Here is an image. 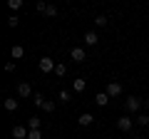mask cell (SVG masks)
<instances>
[{
  "instance_id": "1",
  "label": "cell",
  "mask_w": 149,
  "mask_h": 139,
  "mask_svg": "<svg viewBox=\"0 0 149 139\" xmlns=\"http://www.w3.org/2000/svg\"><path fill=\"white\" fill-rule=\"evenodd\" d=\"M124 107H127V112H139V109L144 107V102L139 99V97H129V99H127V104H124Z\"/></svg>"
},
{
  "instance_id": "2",
  "label": "cell",
  "mask_w": 149,
  "mask_h": 139,
  "mask_svg": "<svg viewBox=\"0 0 149 139\" xmlns=\"http://www.w3.org/2000/svg\"><path fill=\"white\" fill-rule=\"evenodd\" d=\"M40 70H42V72H55V67H57V65H55V60L52 57H40Z\"/></svg>"
},
{
  "instance_id": "3",
  "label": "cell",
  "mask_w": 149,
  "mask_h": 139,
  "mask_svg": "<svg viewBox=\"0 0 149 139\" xmlns=\"http://www.w3.org/2000/svg\"><path fill=\"white\" fill-rule=\"evenodd\" d=\"M104 92L109 95V99H114V97H119V95H122V85H119V82H109Z\"/></svg>"
},
{
  "instance_id": "4",
  "label": "cell",
  "mask_w": 149,
  "mask_h": 139,
  "mask_svg": "<svg viewBox=\"0 0 149 139\" xmlns=\"http://www.w3.org/2000/svg\"><path fill=\"white\" fill-rule=\"evenodd\" d=\"M70 55H72V60H74V62H85V60H87L85 47H72V52H70Z\"/></svg>"
},
{
  "instance_id": "5",
  "label": "cell",
  "mask_w": 149,
  "mask_h": 139,
  "mask_svg": "<svg viewBox=\"0 0 149 139\" xmlns=\"http://www.w3.org/2000/svg\"><path fill=\"white\" fill-rule=\"evenodd\" d=\"M132 124H134L132 117H119V119H117V127L122 129V132H129V129H132Z\"/></svg>"
},
{
  "instance_id": "6",
  "label": "cell",
  "mask_w": 149,
  "mask_h": 139,
  "mask_svg": "<svg viewBox=\"0 0 149 139\" xmlns=\"http://www.w3.org/2000/svg\"><path fill=\"white\" fill-rule=\"evenodd\" d=\"M27 134H30V129H25V127H13V137L15 139H27Z\"/></svg>"
},
{
  "instance_id": "7",
  "label": "cell",
  "mask_w": 149,
  "mask_h": 139,
  "mask_svg": "<svg viewBox=\"0 0 149 139\" xmlns=\"http://www.w3.org/2000/svg\"><path fill=\"white\" fill-rule=\"evenodd\" d=\"M97 42H100V38H97V32H87V35H85V45H87V47H95Z\"/></svg>"
},
{
  "instance_id": "8",
  "label": "cell",
  "mask_w": 149,
  "mask_h": 139,
  "mask_svg": "<svg viewBox=\"0 0 149 139\" xmlns=\"http://www.w3.org/2000/svg\"><path fill=\"white\" fill-rule=\"evenodd\" d=\"M95 102L100 107H107V104H109V95H107V92H100V95H95Z\"/></svg>"
},
{
  "instance_id": "9",
  "label": "cell",
  "mask_w": 149,
  "mask_h": 139,
  "mask_svg": "<svg viewBox=\"0 0 149 139\" xmlns=\"http://www.w3.org/2000/svg\"><path fill=\"white\" fill-rule=\"evenodd\" d=\"M17 95H20V97H32V87L27 85V82H22V85L17 87Z\"/></svg>"
},
{
  "instance_id": "10",
  "label": "cell",
  "mask_w": 149,
  "mask_h": 139,
  "mask_svg": "<svg viewBox=\"0 0 149 139\" xmlns=\"http://www.w3.org/2000/svg\"><path fill=\"white\" fill-rule=\"evenodd\" d=\"M77 122H80V124H82V127H90V124H92V122H95V117H92V114H90V112H85V114H80V119H77Z\"/></svg>"
},
{
  "instance_id": "11",
  "label": "cell",
  "mask_w": 149,
  "mask_h": 139,
  "mask_svg": "<svg viewBox=\"0 0 149 139\" xmlns=\"http://www.w3.org/2000/svg\"><path fill=\"white\" fill-rule=\"evenodd\" d=\"M10 55H13V60H20L22 55H25V47H22V45H13Z\"/></svg>"
},
{
  "instance_id": "12",
  "label": "cell",
  "mask_w": 149,
  "mask_h": 139,
  "mask_svg": "<svg viewBox=\"0 0 149 139\" xmlns=\"http://www.w3.org/2000/svg\"><path fill=\"white\" fill-rule=\"evenodd\" d=\"M3 104H5V109H8V112H15V109H17V99H15V97H8V99L3 102Z\"/></svg>"
},
{
  "instance_id": "13",
  "label": "cell",
  "mask_w": 149,
  "mask_h": 139,
  "mask_svg": "<svg viewBox=\"0 0 149 139\" xmlns=\"http://www.w3.org/2000/svg\"><path fill=\"white\" fill-rule=\"evenodd\" d=\"M70 99H72V92H67V90H62V92L57 95V102H62V104H67Z\"/></svg>"
},
{
  "instance_id": "14",
  "label": "cell",
  "mask_w": 149,
  "mask_h": 139,
  "mask_svg": "<svg viewBox=\"0 0 149 139\" xmlns=\"http://www.w3.org/2000/svg\"><path fill=\"white\" fill-rule=\"evenodd\" d=\"M55 75H57V77H65V75H67V65L57 62V67H55Z\"/></svg>"
},
{
  "instance_id": "15",
  "label": "cell",
  "mask_w": 149,
  "mask_h": 139,
  "mask_svg": "<svg viewBox=\"0 0 149 139\" xmlns=\"http://www.w3.org/2000/svg\"><path fill=\"white\" fill-rule=\"evenodd\" d=\"M32 102H35V107H42V104H45V97L40 95V92H35V95H32Z\"/></svg>"
},
{
  "instance_id": "16",
  "label": "cell",
  "mask_w": 149,
  "mask_h": 139,
  "mask_svg": "<svg viewBox=\"0 0 149 139\" xmlns=\"http://www.w3.org/2000/svg\"><path fill=\"white\" fill-rule=\"evenodd\" d=\"M87 87V80H74V92H85Z\"/></svg>"
},
{
  "instance_id": "17",
  "label": "cell",
  "mask_w": 149,
  "mask_h": 139,
  "mask_svg": "<svg viewBox=\"0 0 149 139\" xmlns=\"http://www.w3.org/2000/svg\"><path fill=\"white\" fill-rule=\"evenodd\" d=\"M137 124H139V127H149V114H139V117H137Z\"/></svg>"
},
{
  "instance_id": "18",
  "label": "cell",
  "mask_w": 149,
  "mask_h": 139,
  "mask_svg": "<svg viewBox=\"0 0 149 139\" xmlns=\"http://www.w3.org/2000/svg\"><path fill=\"white\" fill-rule=\"evenodd\" d=\"M8 8H10V10H20V8H22V0H8Z\"/></svg>"
},
{
  "instance_id": "19",
  "label": "cell",
  "mask_w": 149,
  "mask_h": 139,
  "mask_svg": "<svg viewBox=\"0 0 149 139\" xmlns=\"http://www.w3.org/2000/svg\"><path fill=\"white\" fill-rule=\"evenodd\" d=\"M27 127H30V129H40V119H37V117H30V119H27Z\"/></svg>"
},
{
  "instance_id": "20",
  "label": "cell",
  "mask_w": 149,
  "mask_h": 139,
  "mask_svg": "<svg viewBox=\"0 0 149 139\" xmlns=\"http://www.w3.org/2000/svg\"><path fill=\"white\" fill-rule=\"evenodd\" d=\"M42 109H45V112H55V102H52V99H45Z\"/></svg>"
},
{
  "instance_id": "21",
  "label": "cell",
  "mask_w": 149,
  "mask_h": 139,
  "mask_svg": "<svg viewBox=\"0 0 149 139\" xmlns=\"http://www.w3.org/2000/svg\"><path fill=\"white\" fill-rule=\"evenodd\" d=\"M95 25H97V27H104V25H107V17H104V15H97V17H95Z\"/></svg>"
},
{
  "instance_id": "22",
  "label": "cell",
  "mask_w": 149,
  "mask_h": 139,
  "mask_svg": "<svg viewBox=\"0 0 149 139\" xmlns=\"http://www.w3.org/2000/svg\"><path fill=\"white\" fill-rule=\"evenodd\" d=\"M27 139H42V134H40V129H30V134H27Z\"/></svg>"
},
{
  "instance_id": "23",
  "label": "cell",
  "mask_w": 149,
  "mask_h": 139,
  "mask_svg": "<svg viewBox=\"0 0 149 139\" xmlns=\"http://www.w3.org/2000/svg\"><path fill=\"white\" fill-rule=\"evenodd\" d=\"M45 15L55 17V15H57V8H55V5H47V8H45Z\"/></svg>"
},
{
  "instance_id": "24",
  "label": "cell",
  "mask_w": 149,
  "mask_h": 139,
  "mask_svg": "<svg viewBox=\"0 0 149 139\" xmlns=\"http://www.w3.org/2000/svg\"><path fill=\"white\" fill-rule=\"evenodd\" d=\"M17 22H20V20H17V15H10V17H8V25H10V27H17Z\"/></svg>"
},
{
  "instance_id": "25",
  "label": "cell",
  "mask_w": 149,
  "mask_h": 139,
  "mask_svg": "<svg viewBox=\"0 0 149 139\" xmlns=\"http://www.w3.org/2000/svg\"><path fill=\"white\" fill-rule=\"evenodd\" d=\"M35 8H37V10H40V13H45V8H47V5H45L42 0H40V3H35Z\"/></svg>"
},
{
  "instance_id": "26",
  "label": "cell",
  "mask_w": 149,
  "mask_h": 139,
  "mask_svg": "<svg viewBox=\"0 0 149 139\" xmlns=\"http://www.w3.org/2000/svg\"><path fill=\"white\" fill-rule=\"evenodd\" d=\"M5 72H15V62H8L5 65Z\"/></svg>"
},
{
  "instance_id": "27",
  "label": "cell",
  "mask_w": 149,
  "mask_h": 139,
  "mask_svg": "<svg viewBox=\"0 0 149 139\" xmlns=\"http://www.w3.org/2000/svg\"><path fill=\"white\" fill-rule=\"evenodd\" d=\"M144 109H147V112H149V99H147V102H144Z\"/></svg>"
},
{
  "instance_id": "28",
  "label": "cell",
  "mask_w": 149,
  "mask_h": 139,
  "mask_svg": "<svg viewBox=\"0 0 149 139\" xmlns=\"http://www.w3.org/2000/svg\"><path fill=\"white\" fill-rule=\"evenodd\" d=\"M134 139H144V137H134Z\"/></svg>"
}]
</instances>
